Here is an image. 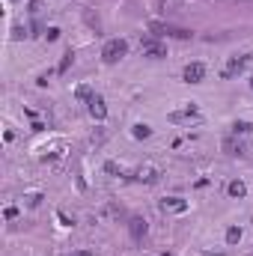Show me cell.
Masks as SVG:
<instances>
[{
    "label": "cell",
    "instance_id": "obj_21",
    "mask_svg": "<svg viewBox=\"0 0 253 256\" xmlns=\"http://www.w3.org/2000/svg\"><path fill=\"white\" fill-rule=\"evenodd\" d=\"M75 256H90V253H87V250H84V253H75Z\"/></svg>",
    "mask_w": 253,
    "mask_h": 256
},
{
    "label": "cell",
    "instance_id": "obj_13",
    "mask_svg": "<svg viewBox=\"0 0 253 256\" xmlns=\"http://www.w3.org/2000/svg\"><path fill=\"white\" fill-rule=\"evenodd\" d=\"M149 134H152V128H149V125H134V137H137V140H146Z\"/></svg>",
    "mask_w": 253,
    "mask_h": 256
},
{
    "label": "cell",
    "instance_id": "obj_3",
    "mask_svg": "<svg viewBox=\"0 0 253 256\" xmlns=\"http://www.w3.org/2000/svg\"><path fill=\"white\" fill-rule=\"evenodd\" d=\"M149 30H152L155 36H176V39H188V36H191V30L173 27V24H158V21H152V24H149Z\"/></svg>",
    "mask_w": 253,
    "mask_h": 256
},
{
    "label": "cell",
    "instance_id": "obj_16",
    "mask_svg": "<svg viewBox=\"0 0 253 256\" xmlns=\"http://www.w3.org/2000/svg\"><path fill=\"white\" fill-rule=\"evenodd\" d=\"M92 95H95V93H92L90 87H78V98H81V101H90Z\"/></svg>",
    "mask_w": 253,
    "mask_h": 256
},
{
    "label": "cell",
    "instance_id": "obj_19",
    "mask_svg": "<svg viewBox=\"0 0 253 256\" xmlns=\"http://www.w3.org/2000/svg\"><path fill=\"white\" fill-rule=\"evenodd\" d=\"M24 200H27V206H39V200H42V197H39V194H27Z\"/></svg>",
    "mask_w": 253,
    "mask_h": 256
},
{
    "label": "cell",
    "instance_id": "obj_10",
    "mask_svg": "<svg viewBox=\"0 0 253 256\" xmlns=\"http://www.w3.org/2000/svg\"><path fill=\"white\" fill-rule=\"evenodd\" d=\"M161 209H164V211H185L188 203H185V200H179V197H170V200L161 203Z\"/></svg>",
    "mask_w": 253,
    "mask_h": 256
},
{
    "label": "cell",
    "instance_id": "obj_4",
    "mask_svg": "<svg viewBox=\"0 0 253 256\" xmlns=\"http://www.w3.org/2000/svg\"><path fill=\"white\" fill-rule=\"evenodd\" d=\"M131 176H134L137 182H146V185H155V182L161 179V170H158V167H152V164H146V167H137Z\"/></svg>",
    "mask_w": 253,
    "mask_h": 256
},
{
    "label": "cell",
    "instance_id": "obj_2",
    "mask_svg": "<svg viewBox=\"0 0 253 256\" xmlns=\"http://www.w3.org/2000/svg\"><path fill=\"white\" fill-rule=\"evenodd\" d=\"M247 63H250V57H247V54H241V57H230V60H227V66L221 69V78H224V81H230V78L241 75V71L247 69Z\"/></svg>",
    "mask_w": 253,
    "mask_h": 256
},
{
    "label": "cell",
    "instance_id": "obj_5",
    "mask_svg": "<svg viewBox=\"0 0 253 256\" xmlns=\"http://www.w3.org/2000/svg\"><path fill=\"white\" fill-rule=\"evenodd\" d=\"M206 78V66L203 63H188L185 66V84H200Z\"/></svg>",
    "mask_w": 253,
    "mask_h": 256
},
{
    "label": "cell",
    "instance_id": "obj_17",
    "mask_svg": "<svg viewBox=\"0 0 253 256\" xmlns=\"http://www.w3.org/2000/svg\"><path fill=\"white\" fill-rule=\"evenodd\" d=\"M71 60H75V54H71V51H69V54L63 57V63H60V71H66V69L71 66Z\"/></svg>",
    "mask_w": 253,
    "mask_h": 256
},
{
    "label": "cell",
    "instance_id": "obj_9",
    "mask_svg": "<svg viewBox=\"0 0 253 256\" xmlns=\"http://www.w3.org/2000/svg\"><path fill=\"white\" fill-rule=\"evenodd\" d=\"M128 230H131V235L140 241L143 235H146V221H143V217H131V224H128Z\"/></svg>",
    "mask_w": 253,
    "mask_h": 256
},
{
    "label": "cell",
    "instance_id": "obj_1",
    "mask_svg": "<svg viewBox=\"0 0 253 256\" xmlns=\"http://www.w3.org/2000/svg\"><path fill=\"white\" fill-rule=\"evenodd\" d=\"M125 54H128V42L125 39H111V42L101 48V60L104 63H119Z\"/></svg>",
    "mask_w": 253,
    "mask_h": 256
},
{
    "label": "cell",
    "instance_id": "obj_6",
    "mask_svg": "<svg viewBox=\"0 0 253 256\" xmlns=\"http://www.w3.org/2000/svg\"><path fill=\"white\" fill-rule=\"evenodd\" d=\"M167 119H170V122H188V125H191V122H200V114L194 111V107H185V111H173Z\"/></svg>",
    "mask_w": 253,
    "mask_h": 256
},
{
    "label": "cell",
    "instance_id": "obj_12",
    "mask_svg": "<svg viewBox=\"0 0 253 256\" xmlns=\"http://www.w3.org/2000/svg\"><path fill=\"white\" fill-rule=\"evenodd\" d=\"M230 194H232V197H244V194H247L244 182H230Z\"/></svg>",
    "mask_w": 253,
    "mask_h": 256
},
{
    "label": "cell",
    "instance_id": "obj_7",
    "mask_svg": "<svg viewBox=\"0 0 253 256\" xmlns=\"http://www.w3.org/2000/svg\"><path fill=\"white\" fill-rule=\"evenodd\" d=\"M87 104H90L92 119H104V116H107V104H104V98H101V95H92Z\"/></svg>",
    "mask_w": 253,
    "mask_h": 256
},
{
    "label": "cell",
    "instance_id": "obj_11",
    "mask_svg": "<svg viewBox=\"0 0 253 256\" xmlns=\"http://www.w3.org/2000/svg\"><path fill=\"white\" fill-rule=\"evenodd\" d=\"M224 149H227L230 155H241V152H244V146H241V140H232V137H227V140H224Z\"/></svg>",
    "mask_w": 253,
    "mask_h": 256
},
{
    "label": "cell",
    "instance_id": "obj_15",
    "mask_svg": "<svg viewBox=\"0 0 253 256\" xmlns=\"http://www.w3.org/2000/svg\"><path fill=\"white\" fill-rule=\"evenodd\" d=\"M238 238H241V230H238V227H230V230H227V241H230V244H235Z\"/></svg>",
    "mask_w": 253,
    "mask_h": 256
},
{
    "label": "cell",
    "instance_id": "obj_14",
    "mask_svg": "<svg viewBox=\"0 0 253 256\" xmlns=\"http://www.w3.org/2000/svg\"><path fill=\"white\" fill-rule=\"evenodd\" d=\"M250 128H253L250 122H235L232 125V134H250Z\"/></svg>",
    "mask_w": 253,
    "mask_h": 256
},
{
    "label": "cell",
    "instance_id": "obj_18",
    "mask_svg": "<svg viewBox=\"0 0 253 256\" xmlns=\"http://www.w3.org/2000/svg\"><path fill=\"white\" fill-rule=\"evenodd\" d=\"M24 36H27V30H24V27H21V24H18V27H15V30H12V39H24Z\"/></svg>",
    "mask_w": 253,
    "mask_h": 256
},
{
    "label": "cell",
    "instance_id": "obj_20",
    "mask_svg": "<svg viewBox=\"0 0 253 256\" xmlns=\"http://www.w3.org/2000/svg\"><path fill=\"white\" fill-rule=\"evenodd\" d=\"M45 36H48V42H54V39H60V30H57V27H51Z\"/></svg>",
    "mask_w": 253,
    "mask_h": 256
},
{
    "label": "cell",
    "instance_id": "obj_8",
    "mask_svg": "<svg viewBox=\"0 0 253 256\" xmlns=\"http://www.w3.org/2000/svg\"><path fill=\"white\" fill-rule=\"evenodd\" d=\"M140 51L146 54V57H152V60H158V57H164V45L161 42H155V39H143V45H140Z\"/></svg>",
    "mask_w": 253,
    "mask_h": 256
}]
</instances>
